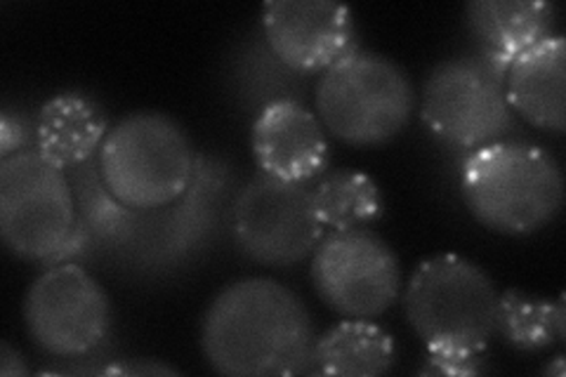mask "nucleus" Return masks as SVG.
I'll use <instances>...</instances> for the list:
<instances>
[{
  "mask_svg": "<svg viewBox=\"0 0 566 377\" xmlns=\"http://www.w3.org/2000/svg\"><path fill=\"white\" fill-rule=\"evenodd\" d=\"M316 333L307 304L274 279H239L212 297L201 352L227 377H279L314 370Z\"/></svg>",
  "mask_w": 566,
  "mask_h": 377,
  "instance_id": "f257e3e1",
  "label": "nucleus"
},
{
  "mask_svg": "<svg viewBox=\"0 0 566 377\" xmlns=\"http://www.w3.org/2000/svg\"><path fill=\"white\" fill-rule=\"evenodd\" d=\"M499 291L480 264L460 255H434L406 283L403 312L428 349L434 373L474 375L495 335Z\"/></svg>",
  "mask_w": 566,
  "mask_h": 377,
  "instance_id": "f03ea898",
  "label": "nucleus"
},
{
  "mask_svg": "<svg viewBox=\"0 0 566 377\" xmlns=\"http://www.w3.org/2000/svg\"><path fill=\"white\" fill-rule=\"evenodd\" d=\"M460 191L482 227L524 237L551 224L564 206L557 158L522 139H499L474 149L460 175Z\"/></svg>",
  "mask_w": 566,
  "mask_h": 377,
  "instance_id": "7ed1b4c3",
  "label": "nucleus"
},
{
  "mask_svg": "<svg viewBox=\"0 0 566 377\" xmlns=\"http://www.w3.org/2000/svg\"><path fill=\"white\" fill-rule=\"evenodd\" d=\"M314 106L333 137L352 147H378L413 118L416 87L395 60L354 48L318 78Z\"/></svg>",
  "mask_w": 566,
  "mask_h": 377,
  "instance_id": "20e7f679",
  "label": "nucleus"
},
{
  "mask_svg": "<svg viewBox=\"0 0 566 377\" xmlns=\"http://www.w3.org/2000/svg\"><path fill=\"white\" fill-rule=\"evenodd\" d=\"M191 139L161 112H135L116 121L99 147V175L114 199L133 210L170 206L193 177Z\"/></svg>",
  "mask_w": 566,
  "mask_h": 377,
  "instance_id": "39448f33",
  "label": "nucleus"
},
{
  "mask_svg": "<svg viewBox=\"0 0 566 377\" xmlns=\"http://www.w3.org/2000/svg\"><path fill=\"white\" fill-rule=\"evenodd\" d=\"M76 227V206L64 168L39 149L0 158V237L20 260H50Z\"/></svg>",
  "mask_w": 566,
  "mask_h": 377,
  "instance_id": "423d86ee",
  "label": "nucleus"
},
{
  "mask_svg": "<svg viewBox=\"0 0 566 377\" xmlns=\"http://www.w3.org/2000/svg\"><path fill=\"white\" fill-rule=\"evenodd\" d=\"M420 118L437 139L453 147L474 151L505 139L515 128L505 74L476 55L441 60L422 83Z\"/></svg>",
  "mask_w": 566,
  "mask_h": 377,
  "instance_id": "0eeeda50",
  "label": "nucleus"
},
{
  "mask_svg": "<svg viewBox=\"0 0 566 377\" xmlns=\"http://www.w3.org/2000/svg\"><path fill=\"white\" fill-rule=\"evenodd\" d=\"M232 237L241 255L262 266H295L324 239L312 187L258 172L232 208Z\"/></svg>",
  "mask_w": 566,
  "mask_h": 377,
  "instance_id": "6e6552de",
  "label": "nucleus"
},
{
  "mask_svg": "<svg viewBox=\"0 0 566 377\" xmlns=\"http://www.w3.org/2000/svg\"><path fill=\"white\" fill-rule=\"evenodd\" d=\"M310 276L318 300L345 318H378L401 293L399 258L368 227L324 233Z\"/></svg>",
  "mask_w": 566,
  "mask_h": 377,
  "instance_id": "1a4fd4ad",
  "label": "nucleus"
},
{
  "mask_svg": "<svg viewBox=\"0 0 566 377\" xmlns=\"http://www.w3.org/2000/svg\"><path fill=\"white\" fill-rule=\"evenodd\" d=\"M22 314L33 345L57 358L93 352L112 326L109 297L74 262L50 266L35 279L24 295Z\"/></svg>",
  "mask_w": 566,
  "mask_h": 377,
  "instance_id": "9d476101",
  "label": "nucleus"
},
{
  "mask_svg": "<svg viewBox=\"0 0 566 377\" xmlns=\"http://www.w3.org/2000/svg\"><path fill=\"white\" fill-rule=\"evenodd\" d=\"M262 29L279 62L300 74H324L357 48L349 8L333 0H270Z\"/></svg>",
  "mask_w": 566,
  "mask_h": 377,
  "instance_id": "9b49d317",
  "label": "nucleus"
},
{
  "mask_svg": "<svg viewBox=\"0 0 566 377\" xmlns=\"http://www.w3.org/2000/svg\"><path fill=\"white\" fill-rule=\"evenodd\" d=\"M251 147L260 172L307 185L328 170L331 149L316 112L297 100H274L258 114Z\"/></svg>",
  "mask_w": 566,
  "mask_h": 377,
  "instance_id": "f8f14e48",
  "label": "nucleus"
},
{
  "mask_svg": "<svg viewBox=\"0 0 566 377\" xmlns=\"http://www.w3.org/2000/svg\"><path fill=\"white\" fill-rule=\"evenodd\" d=\"M505 100L512 114L541 130H566V41L551 33L524 50L505 71Z\"/></svg>",
  "mask_w": 566,
  "mask_h": 377,
  "instance_id": "ddd939ff",
  "label": "nucleus"
},
{
  "mask_svg": "<svg viewBox=\"0 0 566 377\" xmlns=\"http://www.w3.org/2000/svg\"><path fill=\"white\" fill-rule=\"evenodd\" d=\"M555 6L545 0H472L465 20L476 41V57L505 74L524 50L551 35Z\"/></svg>",
  "mask_w": 566,
  "mask_h": 377,
  "instance_id": "4468645a",
  "label": "nucleus"
},
{
  "mask_svg": "<svg viewBox=\"0 0 566 377\" xmlns=\"http://www.w3.org/2000/svg\"><path fill=\"white\" fill-rule=\"evenodd\" d=\"M109 121L99 106L85 95L62 93L43 104L35 123V142L50 164L74 168L99 151L109 133Z\"/></svg>",
  "mask_w": 566,
  "mask_h": 377,
  "instance_id": "2eb2a0df",
  "label": "nucleus"
},
{
  "mask_svg": "<svg viewBox=\"0 0 566 377\" xmlns=\"http://www.w3.org/2000/svg\"><path fill=\"white\" fill-rule=\"evenodd\" d=\"M395 339L374 318H345L316 337L314 370L340 377H378L395 366Z\"/></svg>",
  "mask_w": 566,
  "mask_h": 377,
  "instance_id": "dca6fc26",
  "label": "nucleus"
},
{
  "mask_svg": "<svg viewBox=\"0 0 566 377\" xmlns=\"http://www.w3.org/2000/svg\"><path fill=\"white\" fill-rule=\"evenodd\" d=\"M312 196L318 220L331 231L368 227L378 222L385 212L378 182L359 170H326L314 179Z\"/></svg>",
  "mask_w": 566,
  "mask_h": 377,
  "instance_id": "f3484780",
  "label": "nucleus"
},
{
  "mask_svg": "<svg viewBox=\"0 0 566 377\" xmlns=\"http://www.w3.org/2000/svg\"><path fill=\"white\" fill-rule=\"evenodd\" d=\"M564 295L555 302L526 295L522 291H505L499 295L495 312V335L517 352H543L564 343Z\"/></svg>",
  "mask_w": 566,
  "mask_h": 377,
  "instance_id": "a211bd4d",
  "label": "nucleus"
},
{
  "mask_svg": "<svg viewBox=\"0 0 566 377\" xmlns=\"http://www.w3.org/2000/svg\"><path fill=\"white\" fill-rule=\"evenodd\" d=\"M27 145V128L20 118H14L10 112H3L0 118V158L22 151Z\"/></svg>",
  "mask_w": 566,
  "mask_h": 377,
  "instance_id": "6ab92c4d",
  "label": "nucleus"
},
{
  "mask_svg": "<svg viewBox=\"0 0 566 377\" xmlns=\"http://www.w3.org/2000/svg\"><path fill=\"white\" fill-rule=\"evenodd\" d=\"M29 366L24 364V356L17 352L8 339L0 343V375L12 377V375H29Z\"/></svg>",
  "mask_w": 566,
  "mask_h": 377,
  "instance_id": "aec40b11",
  "label": "nucleus"
},
{
  "mask_svg": "<svg viewBox=\"0 0 566 377\" xmlns=\"http://www.w3.org/2000/svg\"><path fill=\"white\" fill-rule=\"evenodd\" d=\"M106 373H175L172 368H164V366H137V368H109Z\"/></svg>",
  "mask_w": 566,
  "mask_h": 377,
  "instance_id": "412c9836",
  "label": "nucleus"
}]
</instances>
